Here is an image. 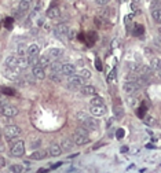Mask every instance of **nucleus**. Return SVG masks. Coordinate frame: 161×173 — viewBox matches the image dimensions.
Masks as SVG:
<instances>
[{
	"instance_id": "nucleus-1",
	"label": "nucleus",
	"mask_w": 161,
	"mask_h": 173,
	"mask_svg": "<svg viewBox=\"0 0 161 173\" xmlns=\"http://www.w3.org/2000/svg\"><path fill=\"white\" fill-rule=\"evenodd\" d=\"M84 85V79L81 76H76V73L72 76H69L68 80V88L70 91H77Z\"/></svg>"
},
{
	"instance_id": "nucleus-43",
	"label": "nucleus",
	"mask_w": 161,
	"mask_h": 173,
	"mask_svg": "<svg viewBox=\"0 0 161 173\" xmlns=\"http://www.w3.org/2000/svg\"><path fill=\"white\" fill-rule=\"evenodd\" d=\"M4 166H6V159H4L3 157H0V169L4 168Z\"/></svg>"
},
{
	"instance_id": "nucleus-52",
	"label": "nucleus",
	"mask_w": 161,
	"mask_h": 173,
	"mask_svg": "<svg viewBox=\"0 0 161 173\" xmlns=\"http://www.w3.org/2000/svg\"><path fill=\"white\" fill-rule=\"evenodd\" d=\"M158 32H160V35H161V26H160V28H158Z\"/></svg>"
},
{
	"instance_id": "nucleus-12",
	"label": "nucleus",
	"mask_w": 161,
	"mask_h": 173,
	"mask_svg": "<svg viewBox=\"0 0 161 173\" xmlns=\"http://www.w3.org/2000/svg\"><path fill=\"white\" fill-rule=\"evenodd\" d=\"M62 55H64V50L62 48H50L48 52H47V56L51 61H58Z\"/></svg>"
},
{
	"instance_id": "nucleus-38",
	"label": "nucleus",
	"mask_w": 161,
	"mask_h": 173,
	"mask_svg": "<svg viewBox=\"0 0 161 173\" xmlns=\"http://www.w3.org/2000/svg\"><path fill=\"white\" fill-rule=\"evenodd\" d=\"M146 124H147V125H154V124H156V118L154 117H146Z\"/></svg>"
},
{
	"instance_id": "nucleus-35",
	"label": "nucleus",
	"mask_w": 161,
	"mask_h": 173,
	"mask_svg": "<svg viewBox=\"0 0 161 173\" xmlns=\"http://www.w3.org/2000/svg\"><path fill=\"white\" fill-rule=\"evenodd\" d=\"M136 103H138V100L134 98V96H129V98H128V105L131 107H135V106H136Z\"/></svg>"
},
{
	"instance_id": "nucleus-23",
	"label": "nucleus",
	"mask_w": 161,
	"mask_h": 173,
	"mask_svg": "<svg viewBox=\"0 0 161 173\" xmlns=\"http://www.w3.org/2000/svg\"><path fill=\"white\" fill-rule=\"evenodd\" d=\"M28 65L29 66H36V65H39L40 63V56L39 55H32V56H28Z\"/></svg>"
},
{
	"instance_id": "nucleus-9",
	"label": "nucleus",
	"mask_w": 161,
	"mask_h": 173,
	"mask_svg": "<svg viewBox=\"0 0 161 173\" xmlns=\"http://www.w3.org/2000/svg\"><path fill=\"white\" fill-rule=\"evenodd\" d=\"M72 140H73V143H74L76 146H84V144H87V143L90 142V138L88 136H85V135H81V133L74 132V133H73Z\"/></svg>"
},
{
	"instance_id": "nucleus-13",
	"label": "nucleus",
	"mask_w": 161,
	"mask_h": 173,
	"mask_svg": "<svg viewBox=\"0 0 161 173\" xmlns=\"http://www.w3.org/2000/svg\"><path fill=\"white\" fill-rule=\"evenodd\" d=\"M32 73H33V76H35L37 80L45 79V71H44V69H43L40 65H36V66H33Z\"/></svg>"
},
{
	"instance_id": "nucleus-14",
	"label": "nucleus",
	"mask_w": 161,
	"mask_h": 173,
	"mask_svg": "<svg viewBox=\"0 0 161 173\" xmlns=\"http://www.w3.org/2000/svg\"><path fill=\"white\" fill-rule=\"evenodd\" d=\"M80 89L83 92V95H85V96H95L97 95V89L92 85H83Z\"/></svg>"
},
{
	"instance_id": "nucleus-21",
	"label": "nucleus",
	"mask_w": 161,
	"mask_h": 173,
	"mask_svg": "<svg viewBox=\"0 0 161 173\" xmlns=\"http://www.w3.org/2000/svg\"><path fill=\"white\" fill-rule=\"evenodd\" d=\"M29 8H30V1H28V0H21L19 4H18V11L25 12V11H28Z\"/></svg>"
},
{
	"instance_id": "nucleus-28",
	"label": "nucleus",
	"mask_w": 161,
	"mask_h": 173,
	"mask_svg": "<svg viewBox=\"0 0 161 173\" xmlns=\"http://www.w3.org/2000/svg\"><path fill=\"white\" fill-rule=\"evenodd\" d=\"M8 170H10V172H12V173H21L22 170H24V166L15 164V165H11V166H10V168H8Z\"/></svg>"
},
{
	"instance_id": "nucleus-8",
	"label": "nucleus",
	"mask_w": 161,
	"mask_h": 173,
	"mask_svg": "<svg viewBox=\"0 0 161 173\" xmlns=\"http://www.w3.org/2000/svg\"><path fill=\"white\" fill-rule=\"evenodd\" d=\"M4 76H6L8 80H11V81H17V80L19 79L18 67H6V70H4Z\"/></svg>"
},
{
	"instance_id": "nucleus-48",
	"label": "nucleus",
	"mask_w": 161,
	"mask_h": 173,
	"mask_svg": "<svg viewBox=\"0 0 161 173\" xmlns=\"http://www.w3.org/2000/svg\"><path fill=\"white\" fill-rule=\"evenodd\" d=\"M121 111H123L121 109H117V107H116V114H117V115H121V114H123Z\"/></svg>"
},
{
	"instance_id": "nucleus-33",
	"label": "nucleus",
	"mask_w": 161,
	"mask_h": 173,
	"mask_svg": "<svg viewBox=\"0 0 161 173\" xmlns=\"http://www.w3.org/2000/svg\"><path fill=\"white\" fill-rule=\"evenodd\" d=\"M142 32H143V28H142V26H139V25H136V26H135V29H134V36H139L142 33Z\"/></svg>"
},
{
	"instance_id": "nucleus-41",
	"label": "nucleus",
	"mask_w": 161,
	"mask_h": 173,
	"mask_svg": "<svg viewBox=\"0 0 161 173\" xmlns=\"http://www.w3.org/2000/svg\"><path fill=\"white\" fill-rule=\"evenodd\" d=\"M95 3H97V6H108L109 0H95Z\"/></svg>"
},
{
	"instance_id": "nucleus-27",
	"label": "nucleus",
	"mask_w": 161,
	"mask_h": 173,
	"mask_svg": "<svg viewBox=\"0 0 161 173\" xmlns=\"http://www.w3.org/2000/svg\"><path fill=\"white\" fill-rule=\"evenodd\" d=\"M88 117H90V115L87 114L85 111H79V113H77V115H76L77 121L80 122V124H83V122H84V121H85V120H87Z\"/></svg>"
},
{
	"instance_id": "nucleus-46",
	"label": "nucleus",
	"mask_w": 161,
	"mask_h": 173,
	"mask_svg": "<svg viewBox=\"0 0 161 173\" xmlns=\"http://www.w3.org/2000/svg\"><path fill=\"white\" fill-rule=\"evenodd\" d=\"M62 165V162H56V164H54V165H51V169H56L58 166Z\"/></svg>"
},
{
	"instance_id": "nucleus-39",
	"label": "nucleus",
	"mask_w": 161,
	"mask_h": 173,
	"mask_svg": "<svg viewBox=\"0 0 161 173\" xmlns=\"http://www.w3.org/2000/svg\"><path fill=\"white\" fill-rule=\"evenodd\" d=\"M116 138L117 139H123V138H124V129H123V128H120V129L116 132Z\"/></svg>"
},
{
	"instance_id": "nucleus-6",
	"label": "nucleus",
	"mask_w": 161,
	"mask_h": 173,
	"mask_svg": "<svg viewBox=\"0 0 161 173\" xmlns=\"http://www.w3.org/2000/svg\"><path fill=\"white\" fill-rule=\"evenodd\" d=\"M68 33H69V28L65 24H58L55 28H54V35H55L56 37H59V39L66 37Z\"/></svg>"
},
{
	"instance_id": "nucleus-4",
	"label": "nucleus",
	"mask_w": 161,
	"mask_h": 173,
	"mask_svg": "<svg viewBox=\"0 0 161 173\" xmlns=\"http://www.w3.org/2000/svg\"><path fill=\"white\" fill-rule=\"evenodd\" d=\"M123 89H124L125 94H128V95H135L138 91L141 89V86L138 85L135 81H132V80H128V81H125V83L123 84Z\"/></svg>"
},
{
	"instance_id": "nucleus-36",
	"label": "nucleus",
	"mask_w": 161,
	"mask_h": 173,
	"mask_svg": "<svg viewBox=\"0 0 161 173\" xmlns=\"http://www.w3.org/2000/svg\"><path fill=\"white\" fill-rule=\"evenodd\" d=\"M145 111H146L145 107H139V109H138V113H136L138 117H139V118H143V117H145Z\"/></svg>"
},
{
	"instance_id": "nucleus-30",
	"label": "nucleus",
	"mask_w": 161,
	"mask_h": 173,
	"mask_svg": "<svg viewBox=\"0 0 161 173\" xmlns=\"http://www.w3.org/2000/svg\"><path fill=\"white\" fill-rule=\"evenodd\" d=\"M80 76L84 80H88V79H91V71H90L88 69H83V70L80 71Z\"/></svg>"
},
{
	"instance_id": "nucleus-53",
	"label": "nucleus",
	"mask_w": 161,
	"mask_h": 173,
	"mask_svg": "<svg viewBox=\"0 0 161 173\" xmlns=\"http://www.w3.org/2000/svg\"><path fill=\"white\" fill-rule=\"evenodd\" d=\"M149 1H154V0H149Z\"/></svg>"
},
{
	"instance_id": "nucleus-20",
	"label": "nucleus",
	"mask_w": 161,
	"mask_h": 173,
	"mask_svg": "<svg viewBox=\"0 0 161 173\" xmlns=\"http://www.w3.org/2000/svg\"><path fill=\"white\" fill-rule=\"evenodd\" d=\"M59 15H61V11H59V8L58 7H51V8H48V11H47V17L51 18V19L58 18Z\"/></svg>"
},
{
	"instance_id": "nucleus-54",
	"label": "nucleus",
	"mask_w": 161,
	"mask_h": 173,
	"mask_svg": "<svg viewBox=\"0 0 161 173\" xmlns=\"http://www.w3.org/2000/svg\"><path fill=\"white\" fill-rule=\"evenodd\" d=\"M28 1H30V0H28Z\"/></svg>"
},
{
	"instance_id": "nucleus-45",
	"label": "nucleus",
	"mask_w": 161,
	"mask_h": 173,
	"mask_svg": "<svg viewBox=\"0 0 161 173\" xmlns=\"http://www.w3.org/2000/svg\"><path fill=\"white\" fill-rule=\"evenodd\" d=\"M11 22H12L11 18H10V19H6V28H11V26H12Z\"/></svg>"
},
{
	"instance_id": "nucleus-2",
	"label": "nucleus",
	"mask_w": 161,
	"mask_h": 173,
	"mask_svg": "<svg viewBox=\"0 0 161 173\" xmlns=\"http://www.w3.org/2000/svg\"><path fill=\"white\" fill-rule=\"evenodd\" d=\"M19 110H18V107L12 106V105H8V103H4V105H0V114L4 115V117H15L18 115Z\"/></svg>"
},
{
	"instance_id": "nucleus-11",
	"label": "nucleus",
	"mask_w": 161,
	"mask_h": 173,
	"mask_svg": "<svg viewBox=\"0 0 161 173\" xmlns=\"http://www.w3.org/2000/svg\"><path fill=\"white\" fill-rule=\"evenodd\" d=\"M76 73V66L74 65H72V63H64L62 65V67H61V74L64 76H72Z\"/></svg>"
},
{
	"instance_id": "nucleus-22",
	"label": "nucleus",
	"mask_w": 161,
	"mask_h": 173,
	"mask_svg": "<svg viewBox=\"0 0 161 173\" xmlns=\"http://www.w3.org/2000/svg\"><path fill=\"white\" fill-rule=\"evenodd\" d=\"M150 67H152L153 70L160 71L161 70V59L160 58H153L152 61H150Z\"/></svg>"
},
{
	"instance_id": "nucleus-16",
	"label": "nucleus",
	"mask_w": 161,
	"mask_h": 173,
	"mask_svg": "<svg viewBox=\"0 0 161 173\" xmlns=\"http://www.w3.org/2000/svg\"><path fill=\"white\" fill-rule=\"evenodd\" d=\"M4 63H6L7 67H18V56H14V55L7 56Z\"/></svg>"
},
{
	"instance_id": "nucleus-19",
	"label": "nucleus",
	"mask_w": 161,
	"mask_h": 173,
	"mask_svg": "<svg viewBox=\"0 0 161 173\" xmlns=\"http://www.w3.org/2000/svg\"><path fill=\"white\" fill-rule=\"evenodd\" d=\"M47 154H50L48 151H35L33 154H30V159L40 161V159H44V158L47 157Z\"/></svg>"
},
{
	"instance_id": "nucleus-26",
	"label": "nucleus",
	"mask_w": 161,
	"mask_h": 173,
	"mask_svg": "<svg viewBox=\"0 0 161 173\" xmlns=\"http://www.w3.org/2000/svg\"><path fill=\"white\" fill-rule=\"evenodd\" d=\"M152 17L154 18V21L161 22V8H154V10H152Z\"/></svg>"
},
{
	"instance_id": "nucleus-44",
	"label": "nucleus",
	"mask_w": 161,
	"mask_h": 173,
	"mask_svg": "<svg viewBox=\"0 0 161 173\" xmlns=\"http://www.w3.org/2000/svg\"><path fill=\"white\" fill-rule=\"evenodd\" d=\"M117 44H118V41H117L116 39L113 40L112 41V45H110V47H112V50H114V48H117Z\"/></svg>"
},
{
	"instance_id": "nucleus-34",
	"label": "nucleus",
	"mask_w": 161,
	"mask_h": 173,
	"mask_svg": "<svg viewBox=\"0 0 161 173\" xmlns=\"http://www.w3.org/2000/svg\"><path fill=\"white\" fill-rule=\"evenodd\" d=\"M91 105H105V103H103V99L102 98H94L91 100Z\"/></svg>"
},
{
	"instance_id": "nucleus-17",
	"label": "nucleus",
	"mask_w": 161,
	"mask_h": 173,
	"mask_svg": "<svg viewBox=\"0 0 161 173\" xmlns=\"http://www.w3.org/2000/svg\"><path fill=\"white\" fill-rule=\"evenodd\" d=\"M50 155H53V157H59L61 153H62V148H61V146L55 144V143H53V144L50 146V150H48Z\"/></svg>"
},
{
	"instance_id": "nucleus-42",
	"label": "nucleus",
	"mask_w": 161,
	"mask_h": 173,
	"mask_svg": "<svg viewBox=\"0 0 161 173\" xmlns=\"http://www.w3.org/2000/svg\"><path fill=\"white\" fill-rule=\"evenodd\" d=\"M109 12H110V10H109V8L106 10V8H105V10H102V11H101V15L102 17H109V15H110Z\"/></svg>"
},
{
	"instance_id": "nucleus-5",
	"label": "nucleus",
	"mask_w": 161,
	"mask_h": 173,
	"mask_svg": "<svg viewBox=\"0 0 161 173\" xmlns=\"http://www.w3.org/2000/svg\"><path fill=\"white\" fill-rule=\"evenodd\" d=\"M25 154V142L19 140V142L14 143L11 147V155L12 157H22Z\"/></svg>"
},
{
	"instance_id": "nucleus-47",
	"label": "nucleus",
	"mask_w": 161,
	"mask_h": 173,
	"mask_svg": "<svg viewBox=\"0 0 161 173\" xmlns=\"http://www.w3.org/2000/svg\"><path fill=\"white\" fill-rule=\"evenodd\" d=\"M68 35H69V39H73V37H74V35H76V33H74V32H73V30H70V32H69V33H68Z\"/></svg>"
},
{
	"instance_id": "nucleus-37",
	"label": "nucleus",
	"mask_w": 161,
	"mask_h": 173,
	"mask_svg": "<svg viewBox=\"0 0 161 173\" xmlns=\"http://www.w3.org/2000/svg\"><path fill=\"white\" fill-rule=\"evenodd\" d=\"M114 77H116V69H113V70L108 74V81H113Z\"/></svg>"
},
{
	"instance_id": "nucleus-25",
	"label": "nucleus",
	"mask_w": 161,
	"mask_h": 173,
	"mask_svg": "<svg viewBox=\"0 0 161 173\" xmlns=\"http://www.w3.org/2000/svg\"><path fill=\"white\" fill-rule=\"evenodd\" d=\"M51 62H53V61H51V59H50L47 55H44V56H41V58H40V63H39V65L44 69V67H50Z\"/></svg>"
},
{
	"instance_id": "nucleus-50",
	"label": "nucleus",
	"mask_w": 161,
	"mask_h": 173,
	"mask_svg": "<svg viewBox=\"0 0 161 173\" xmlns=\"http://www.w3.org/2000/svg\"><path fill=\"white\" fill-rule=\"evenodd\" d=\"M134 166H135V165H134V164H131V165H129L128 168H127V170H129V169H134Z\"/></svg>"
},
{
	"instance_id": "nucleus-10",
	"label": "nucleus",
	"mask_w": 161,
	"mask_h": 173,
	"mask_svg": "<svg viewBox=\"0 0 161 173\" xmlns=\"http://www.w3.org/2000/svg\"><path fill=\"white\" fill-rule=\"evenodd\" d=\"M83 126H85L88 130H97L98 128H99V122H98V120H95V118L88 117L84 122H83Z\"/></svg>"
},
{
	"instance_id": "nucleus-31",
	"label": "nucleus",
	"mask_w": 161,
	"mask_h": 173,
	"mask_svg": "<svg viewBox=\"0 0 161 173\" xmlns=\"http://www.w3.org/2000/svg\"><path fill=\"white\" fill-rule=\"evenodd\" d=\"M50 79L53 80V81H56V83H59V81H61V73H53V71H51V74H50Z\"/></svg>"
},
{
	"instance_id": "nucleus-18",
	"label": "nucleus",
	"mask_w": 161,
	"mask_h": 173,
	"mask_svg": "<svg viewBox=\"0 0 161 173\" xmlns=\"http://www.w3.org/2000/svg\"><path fill=\"white\" fill-rule=\"evenodd\" d=\"M39 52H40V48H39L37 44H30V45H28V48H26V55L28 56L39 55Z\"/></svg>"
},
{
	"instance_id": "nucleus-32",
	"label": "nucleus",
	"mask_w": 161,
	"mask_h": 173,
	"mask_svg": "<svg viewBox=\"0 0 161 173\" xmlns=\"http://www.w3.org/2000/svg\"><path fill=\"white\" fill-rule=\"evenodd\" d=\"M150 8H152V10H154V8H161V0L150 1Z\"/></svg>"
},
{
	"instance_id": "nucleus-15",
	"label": "nucleus",
	"mask_w": 161,
	"mask_h": 173,
	"mask_svg": "<svg viewBox=\"0 0 161 173\" xmlns=\"http://www.w3.org/2000/svg\"><path fill=\"white\" fill-rule=\"evenodd\" d=\"M61 148H62V151H66V153H68V151H70V150L73 148V144H74V143H73V140H70V139H68V138H64L62 139V143H61Z\"/></svg>"
},
{
	"instance_id": "nucleus-29",
	"label": "nucleus",
	"mask_w": 161,
	"mask_h": 173,
	"mask_svg": "<svg viewBox=\"0 0 161 173\" xmlns=\"http://www.w3.org/2000/svg\"><path fill=\"white\" fill-rule=\"evenodd\" d=\"M39 146H41V139L40 138H32L30 139V147H32V148H37Z\"/></svg>"
},
{
	"instance_id": "nucleus-3",
	"label": "nucleus",
	"mask_w": 161,
	"mask_h": 173,
	"mask_svg": "<svg viewBox=\"0 0 161 173\" xmlns=\"http://www.w3.org/2000/svg\"><path fill=\"white\" fill-rule=\"evenodd\" d=\"M19 133H21V129H19V126H17V125H7L4 128V136H6L7 140H12V139L18 138Z\"/></svg>"
},
{
	"instance_id": "nucleus-7",
	"label": "nucleus",
	"mask_w": 161,
	"mask_h": 173,
	"mask_svg": "<svg viewBox=\"0 0 161 173\" xmlns=\"http://www.w3.org/2000/svg\"><path fill=\"white\" fill-rule=\"evenodd\" d=\"M91 114L94 117H102V115L106 114V106L105 105H91Z\"/></svg>"
},
{
	"instance_id": "nucleus-24",
	"label": "nucleus",
	"mask_w": 161,
	"mask_h": 173,
	"mask_svg": "<svg viewBox=\"0 0 161 173\" xmlns=\"http://www.w3.org/2000/svg\"><path fill=\"white\" fill-rule=\"evenodd\" d=\"M61 67H62V63L58 62V61H54L50 65V69H51L53 73H61Z\"/></svg>"
},
{
	"instance_id": "nucleus-49",
	"label": "nucleus",
	"mask_w": 161,
	"mask_h": 173,
	"mask_svg": "<svg viewBox=\"0 0 161 173\" xmlns=\"http://www.w3.org/2000/svg\"><path fill=\"white\" fill-rule=\"evenodd\" d=\"M127 151H128V147H121V153H127Z\"/></svg>"
},
{
	"instance_id": "nucleus-51",
	"label": "nucleus",
	"mask_w": 161,
	"mask_h": 173,
	"mask_svg": "<svg viewBox=\"0 0 161 173\" xmlns=\"http://www.w3.org/2000/svg\"><path fill=\"white\" fill-rule=\"evenodd\" d=\"M158 76H160V79H161V70H160V71H158Z\"/></svg>"
},
{
	"instance_id": "nucleus-40",
	"label": "nucleus",
	"mask_w": 161,
	"mask_h": 173,
	"mask_svg": "<svg viewBox=\"0 0 161 173\" xmlns=\"http://www.w3.org/2000/svg\"><path fill=\"white\" fill-rule=\"evenodd\" d=\"M95 67H97V70H99V71L102 70V62H101V59L99 58L95 59Z\"/></svg>"
}]
</instances>
